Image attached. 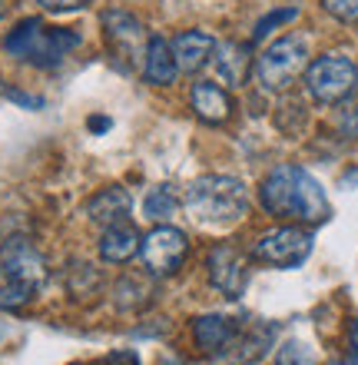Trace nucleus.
Segmentation results:
<instances>
[{"mask_svg":"<svg viewBox=\"0 0 358 365\" xmlns=\"http://www.w3.org/2000/svg\"><path fill=\"white\" fill-rule=\"evenodd\" d=\"M259 202L269 216L302 222V226H319L332 212L322 182L309 170L292 163L269 170V176L259 182Z\"/></svg>","mask_w":358,"mask_h":365,"instance_id":"obj_1","label":"nucleus"},{"mask_svg":"<svg viewBox=\"0 0 358 365\" xmlns=\"http://www.w3.org/2000/svg\"><path fill=\"white\" fill-rule=\"evenodd\" d=\"M186 210H189V216L199 226L226 230V226H236L239 220H246V212H249V190L236 176H223V173L199 176L186 190Z\"/></svg>","mask_w":358,"mask_h":365,"instance_id":"obj_2","label":"nucleus"},{"mask_svg":"<svg viewBox=\"0 0 358 365\" xmlns=\"http://www.w3.org/2000/svg\"><path fill=\"white\" fill-rule=\"evenodd\" d=\"M47 282V259L27 240H7L0 246V309L17 312L37 299Z\"/></svg>","mask_w":358,"mask_h":365,"instance_id":"obj_3","label":"nucleus"},{"mask_svg":"<svg viewBox=\"0 0 358 365\" xmlns=\"http://www.w3.org/2000/svg\"><path fill=\"white\" fill-rule=\"evenodd\" d=\"M80 47V34L67 27H47L40 17L20 20L17 27L4 37V50L20 63L37 70H53Z\"/></svg>","mask_w":358,"mask_h":365,"instance_id":"obj_4","label":"nucleus"},{"mask_svg":"<svg viewBox=\"0 0 358 365\" xmlns=\"http://www.w3.org/2000/svg\"><path fill=\"white\" fill-rule=\"evenodd\" d=\"M305 67H309V37L285 34V37L272 40L259 53V60H252V77L262 90L282 93L305 73Z\"/></svg>","mask_w":358,"mask_h":365,"instance_id":"obj_5","label":"nucleus"},{"mask_svg":"<svg viewBox=\"0 0 358 365\" xmlns=\"http://www.w3.org/2000/svg\"><path fill=\"white\" fill-rule=\"evenodd\" d=\"M305 90L315 103H345L358 90V67L345 53H322L305 67Z\"/></svg>","mask_w":358,"mask_h":365,"instance_id":"obj_6","label":"nucleus"},{"mask_svg":"<svg viewBox=\"0 0 358 365\" xmlns=\"http://www.w3.org/2000/svg\"><path fill=\"white\" fill-rule=\"evenodd\" d=\"M103 37H107V47L113 53L123 70H133V67H143V53H146V43H149V30L146 24L136 14L123 7H110L103 10Z\"/></svg>","mask_w":358,"mask_h":365,"instance_id":"obj_7","label":"nucleus"},{"mask_svg":"<svg viewBox=\"0 0 358 365\" xmlns=\"http://www.w3.org/2000/svg\"><path fill=\"white\" fill-rule=\"evenodd\" d=\"M312 256V232L305 226H275L252 242V259L275 269H299Z\"/></svg>","mask_w":358,"mask_h":365,"instance_id":"obj_8","label":"nucleus"},{"mask_svg":"<svg viewBox=\"0 0 358 365\" xmlns=\"http://www.w3.org/2000/svg\"><path fill=\"white\" fill-rule=\"evenodd\" d=\"M186 256H189V236L183 230L169 226V222H159L156 230H149L139 240V259H143V269L153 279H166L179 272Z\"/></svg>","mask_w":358,"mask_h":365,"instance_id":"obj_9","label":"nucleus"},{"mask_svg":"<svg viewBox=\"0 0 358 365\" xmlns=\"http://www.w3.org/2000/svg\"><path fill=\"white\" fill-rule=\"evenodd\" d=\"M206 276L216 292H223L226 299H239L249 286V259L233 242H216L206 256Z\"/></svg>","mask_w":358,"mask_h":365,"instance_id":"obj_10","label":"nucleus"},{"mask_svg":"<svg viewBox=\"0 0 358 365\" xmlns=\"http://www.w3.org/2000/svg\"><path fill=\"white\" fill-rule=\"evenodd\" d=\"M189 106L209 126H223L233 116V96L226 93V87L213 83V80H196L193 90H189Z\"/></svg>","mask_w":358,"mask_h":365,"instance_id":"obj_11","label":"nucleus"},{"mask_svg":"<svg viewBox=\"0 0 358 365\" xmlns=\"http://www.w3.org/2000/svg\"><path fill=\"white\" fill-rule=\"evenodd\" d=\"M272 346V329L259 326L249 329V332H236L229 339V346L219 349L213 356V365H252L265 356V349Z\"/></svg>","mask_w":358,"mask_h":365,"instance_id":"obj_12","label":"nucleus"},{"mask_svg":"<svg viewBox=\"0 0 358 365\" xmlns=\"http://www.w3.org/2000/svg\"><path fill=\"white\" fill-rule=\"evenodd\" d=\"M173 43V57H176V67L179 73H196L203 70L209 60H213V50H216V37L209 30H183Z\"/></svg>","mask_w":358,"mask_h":365,"instance_id":"obj_13","label":"nucleus"},{"mask_svg":"<svg viewBox=\"0 0 358 365\" xmlns=\"http://www.w3.org/2000/svg\"><path fill=\"white\" fill-rule=\"evenodd\" d=\"M139 232H136L133 222H113V226H107L103 230V236H100V259L103 262H113V266H123V262H130L139 252Z\"/></svg>","mask_w":358,"mask_h":365,"instance_id":"obj_14","label":"nucleus"},{"mask_svg":"<svg viewBox=\"0 0 358 365\" xmlns=\"http://www.w3.org/2000/svg\"><path fill=\"white\" fill-rule=\"evenodd\" d=\"M143 77H146V83H153V87H169V83H176L179 67H176V57H173V43L166 37H149L146 53H143Z\"/></svg>","mask_w":358,"mask_h":365,"instance_id":"obj_15","label":"nucleus"},{"mask_svg":"<svg viewBox=\"0 0 358 365\" xmlns=\"http://www.w3.org/2000/svg\"><path fill=\"white\" fill-rule=\"evenodd\" d=\"M133 206V196L123 190V186H107V190H100L97 196H90L87 202V220L93 226H113V222L126 220V212Z\"/></svg>","mask_w":358,"mask_h":365,"instance_id":"obj_16","label":"nucleus"},{"mask_svg":"<svg viewBox=\"0 0 358 365\" xmlns=\"http://www.w3.org/2000/svg\"><path fill=\"white\" fill-rule=\"evenodd\" d=\"M236 332H239L236 319L219 316V312H206V316H199L193 322V339H196V346L203 349L206 356H216L219 349H226Z\"/></svg>","mask_w":358,"mask_h":365,"instance_id":"obj_17","label":"nucleus"},{"mask_svg":"<svg viewBox=\"0 0 358 365\" xmlns=\"http://www.w3.org/2000/svg\"><path fill=\"white\" fill-rule=\"evenodd\" d=\"M209 63H213V70L223 77V83L239 87L252 67V57H249V47H242V43H216Z\"/></svg>","mask_w":358,"mask_h":365,"instance_id":"obj_18","label":"nucleus"},{"mask_svg":"<svg viewBox=\"0 0 358 365\" xmlns=\"http://www.w3.org/2000/svg\"><path fill=\"white\" fill-rule=\"evenodd\" d=\"M176 210H179V200H176L173 192L166 190V186H156V190L146 192V200H143V212L149 216L153 222H166V220H173Z\"/></svg>","mask_w":358,"mask_h":365,"instance_id":"obj_19","label":"nucleus"},{"mask_svg":"<svg viewBox=\"0 0 358 365\" xmlns=\"http://www.w3.org/2000/svg\"><path fill=\"white\" fill-rule=\"evenodd\" d=\"M299 17V7H279V10H269L265 17L256 24V30H252V40L259 43V40H265L272 34V30L285 27V24H292V20Z\"/></svg>","mask_w":358,"mask_h":365,"instance_id":"obj_20","label":"nucleus"},{"mask_svg":"<svg viewBox=\"0 0 358 365\" xmlns=\"http://www.w3.org/2000/svg\"><path fill=\"white\" fill-rule=\"evenodd\" d=\"M275 365H315V359H312V352L302 342H295V339H289L285 346H279V356H275Z\"/></svg>","mask_w":358,"mask_h":365,"instance_id":"obj_21","label":"nucleus"},{"mask_svg":"<svg viewBox=\"0 0 358 365\" xmlns=\"http://www.w3.org/2000/svg\"><path fill=\"white\" fill-rule=\"evenodd\" d=\"M322 7L342 24H358V0H322Z\"/></svg>","mask_w":358,"mask_h":365,"instance_id":"obj_22","label":"nucleus"},{"mask_svg":"<svg viewBox=\"0 0 358 365\" xmlns=\"http://www.w3.org/2000/svg\"><path fill=\"white\" fill-rule=\"evenodd\" d=\"M332 365H358V322H349V346H345V356L335 359Z\"/></svg>","mask_w":358,"mask_h":365,"instance_id":"obj_23","label":"nucleus"},{"mask_svg":"<svg viewBox=\"0 0 358 365\" xmlns=\"http://www.w3.org/2000/svg\"><path fill=\"white\" fill-rule=\"evenodd\" d=\"M37 4L50 14H70V10H83L90 0H37Z\"/></svg>","mask_w":358,"mask_h":365,"instance_id":"obj_24","label":"nucleus"},{"mask_svg":"<svg viewBox=\"0 0 358 365\" xmlns=\"http://www.w3.org/2000/svg\"><path fill=\"white\" fill-rule=\"evenodd\" d=\"M4 96L14 100V103H20L23 110H40V106H43V96H30V93H23V90H4Z\"/></svg>","mask_w":358,"mask_h":365,"instance_id":"obj_25","label":"nucleus"},{"mask_svg":"<svg viewBox=\"0 0 358 365\" xmlns=\"http://www.w3.org/2000/svg\"><path fill=\"white\" fill-rule=\"evenodd\" d=\"M100 365H139V356H136L133 349H120V352H110Z\"/></svg>","mask_w":358,"mask_h":365,"instance_id":"obj_26","label":"nucleus"},{"mask_svg":"<svg viewBox=\"0 0 358 365\" xmlns=\"http://www.w3.org/2000/svg\"><path fill=\"white\" fill-rule=\"evenodd\" d=\"M342 130L349 136H358V110H345V116H342Z\"/></svg>","mask_w":358,"mask_h":365,"instance_id":"obj_27","label":"nucleus"},{"mask_svg":"<svg viewBox=\"0 0 358 365\" xmlns=\"http://www.w3.org/2000/svg\"><path fill=\"white\" fill-rule=\"evenodd\" d=\"M90 130H93V133H107L110 126H113V120H110V116H90Z\"/></svg>","mask_w":358,"mask_h":365,"instance_id":"obj_28","label":"nucleus"},{"mask_svg":"<svg viewBox=\"0 0 358 365\" xmlns=\"http://www.w3.org/2000/svg\"><path fill=\"white\" fill-rule=\"evenodd\" d=\"M4 10H7V7H4V4H0V20H4Z\"/></svg>","mask_w":358,"mask_h":365,"instance_id":"obj_29","label":"nucleus"}]
</instances>
